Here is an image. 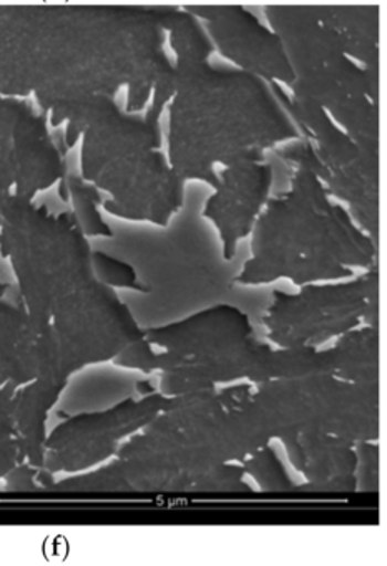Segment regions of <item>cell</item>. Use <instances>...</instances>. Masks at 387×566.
<instances>
[{
  "label": "cell",
  "mask_w": 387,
  "mask_h": 566,
  "mask_svg": "<svg viewBox=\"0 0 387 566\" xmlns=\"http://www.w3.org/2000/svg\"><path fill=\"white\" fill-rule=\"evenodd\" d=\"M175 6H0V94L45 114L127 88V111L164 115L175 91Z\"/></svg>",
  "instance_id": "obj_1"
},
{
  "label": "cell",
  "mask_w": 387,
  "mask_h": 566,
  "mask_svg": "<svg viewBox=\"0 0 387 566\" xmlns=\"http://www.w3.org/2000/svg\"><path fill=\"white\" fill-rule=\"evenodd\" d=\"M170 51L175 91L167 157L181 184L203 181L215 190L217 165L264 160L268 150L301 137L270 84L241 69L210 64V39H185Z\"/></svg>",
  "instance_id": "obj_2"
},
{
  "label": "cell",
  "mask_w": 387,
  "mask_h": 566,
  "mask_svg": "<svg viewBox=\"0 0 387 566\" xmlns=\"http://www.w3.org/2000/svg\"><path fill=\"white\" fill-rule=\"evenodd\" d=\"M65 124V148L81 142V177L108 193L102 207L122 220L168 227L185 205V187L161 150V118L122 111L115 97L92 95L49 112Z\"/></svg>",
  "instance_id": "obj_3"
},
{
  "label": "cell",
  "mask_w": 387,
  "mask_h": 566,
  "mask_svg": "<svg viewBox=\"0 0 387 566\" xmlns=\"http://www.w3.org/2000/svg\"><path fill=\"white\" fill-rule=\"evenodd\" d=\"M253 256L237 284H270L280 277L294 286L356 276L353 268L379 263V248L333 203L320 178L296 167L286 193L268 198L251 231Z\"/></svg>",
  "instance_id": "obj_4"
},
{
  "label": "cell",
  "mask_w": 387,
  "mask_h": 566,
  "mask_svg": "<svg viewBox=\"0 0 387 566\" xmlns=\"http://www.w3.org/2000/svg\"><path fill=\"white\" fill-rule=\"evenodd\" d=\"M264 14L293 67L287 91L320 105L357 144L380 151V72L353 61L313 6H268Z\"/></svg>",
  "instance_id": "obj_5"
},
{
  "label": "cell",
  "mask_w": 387,
  "mask_h": 566,
  "mask_svg": "<svg viewBox=\"0 0 387 566\" xmlns=\"http://www.w3.org/2000/svg\"><path fill=\"white\" fill-rule=\"evenodd\" d=\"M91 243L74 211L54 214L12 195L0 218V254L11 261L19 294L35 331L52 324V306L94 273Z\"/></svg>",
  "instance_id": "obj_6"
},
{
  "label": "cell",
  "mask_w": 387,
  "mask_h": 566,
  "mask_svg": "<svg viewBox=\"0 0 387 566\" xmlns=\"http://www.w3.org/2000/svg\"><path fill=\"white\" fill-rule=\"evenodd\" d=\"M270 85L301 134L278 157L313 171L330 197L349 205L351 218L379 248L380 151L353 140L320 105Z\"/></svg>",
  "instance_id": "obj_7"
},
{
  "label": "cell",
  "mask_w": 387,
  "mask_h": 566,
  "mask_svg": "<svg viewBox=\"0 0 387 566\" xmlns=\"http://www.w3.org/2000/svg\"><path fill=\"white\" fill-rule=\"evenodd\" d=\"M379 263L349 283L304 284L300 294L273 291L274 303L261 323L280 347L320 346L354 327L379 329Z\"/></svg>",
  "instance_id": "obj_8"
},
{
  "label": "cell",
  "mask_w": 387,
  "mask_h": 566,
  "mask_svg": "<svg viewBox=\"0 0 387 566\" xmlns=\"http://www.w3.org/2000/svg\"><path fill=\"white\" fill-rule=\"evenodd\" d=\"M52 326L61 370L69 379L92 364L114 360L122 350L145 339L130 307L122 303L114 287L95 276V271L55 301Z\"/></svg>",
  "instance_id": "obj_9"
},
{
  "label": "cell",
  "mask_w": 387,
  "mask_h": 566,
  "mask_svg": "<svg viewBox=\"0 0 387 566\" xmlns=\"http://www.w3.org/2000/svg\"><path fill=\"white\" fill-rule=\"evenodd\" d=\"M67 174L65 150L52 137L48 114L25 98L0 94V218L12 195L35 200Z\"/></svg>",
  "instance_id": "obj_10"
},
{
  "label": "cell",
  "mask_w": 387,
  "mask_h": 566,
  "mask_svg": "<svg viewBox=\"0 0 387 566\" xmlns=\"http://www.w3.org/2000/svg\"><path fill=\"white\" fill-rule=\"evenodd\" d=\"M185 9L201 22L213 48L237 69L266 84H293V67L280 35L243 6L198 4Z\"/></svg>",
  "instance_id": "obj_11"
},
{
  "label": "cell",
  "mask_w": 387,
  "mask_h": 566,
  "mask_svg": "<svg viewBox=\"0 0 387 566\" xmlns=\"http://www.w3.org/2000/svg\"><path fill=\"white\" fill-rule=\"evenodd\" d=\"M144 334L150 346L167 350L155 354L154 370L207 364L254 339L250 317L230 304H218L180 323L150 327Z\"/></svg>",
  "instance_id": "obj_12"
},
{
  "label": "cell",
  "mask_w": 387,
  "mask_h": 566,
  "mask_svg": "<svg viewBox=\"0 0 387 566\" xmlns=\"http://www.w3.org/2000/svg\"><path fill=\"white\" fill-rule=\"evenodd\" d=\"M218 177L220 185L208 198L203 217L217 227L224 260L231 261L237 256L238 243L250 237L270 198L273 168L266 160H244L224 167Z\"/></svg>",
  "instance_id": "obj_13"
},
{
  "label": "cell",
  "mask_w": 387,
  "mask_h": 566,
  "mask_svg": "<svg viewBox=\"0 0 387 566\" xmlns=\"http://www.w3.org/2000/svg\"><path fill=\"white\" fill-rule=\"evenodd\" d=\"M67 386L69 379L59 367H44L32 382L15 390L14 420L19 443L25 462L38 469H44L49 413Z\"/></svg>",
  "instance_id": "obj_14"
},
{
  "label": "cell",
  "mask_w": 387,
  "mask_h": 566,
  "mask_svg": "<svg viewBox=\"0 0 387 566\" xmlns=\"http://www.w3.org/2000/svg\"><path fill=\"white\" fill-rule=\"evenodd\" d=\"M347 55L367 71L380 72L379 6H313Z\"/></svg>",
  "instance_id": "obj_15"
},
{
  "label": "cell",
  "mask_w": 387,
  "mask_h": 566,
  "mask_svg": "<svg viewBox=\"0 0 387 566\" xmlns=\"http://www.w3.org/2000/svg\"><path fill=\"white\" fill-rule=\"evenodd\" d=\"M39 333L24 303L0 300V370L15 387L32 382L39 374Z\"/></svg>",
  "instance_id": "obj_16"
},
{
  "label": "cell",
  "mask_w": 387,
  "mask_h": 566,
  "mask_svg": "<svg viewBox=\"0 0 387 566\" xmlns=\"http://www.w3.org/2000/svg\"><path fill=\"white\" fill-rule=\"evenodd\" d=\"M59 191H61L62 200H72V203H74V210L72 211H74L85 237H114V231L105 223L101 211H98L104 198H102L101 190L95 185L88 184L79 175L67 174Z\"/></svg>",
  "instance_id": "obj_17"
},
{
  "label": "cell",
  "mask_w": 387,
  "mask_h": 566,
  "mask_svg": "<svg viewBox=\"0 0 387 566\" xmlns=\"http://www.w3.org/2000/svg\"><path fill=\"white\" fill-rule=\"evenodd\" d=\"M19 387L8 382L0 390V480L18 463L25 462L14 420V394Z\"/></svg>",
  "instance_id": "obj_18"
},
{
  "label": "cell",
  "mask_w": 387,
  "mask_h": 566,
  "mask_svg": "<svg viewBox=\"0 0 387 566\" xmlns=\"http://www.w3.org/2000/svg\"><path fill=\"white\" fill-rule=\"evenodd\" d=\"M240 463L247 469L248 475L253 476L263 490H286V492H290V490L296 489L270 443L254 452L253 455L247 457Z\"/></svg>",
  "instance_id": "obj_19"
},
{
  "label": "cell",
  "mask_w": 387,
  "mask_h": 566,
  "mask_svg": "<svg viewBox=\"0 0 387 566\" xmlns=\"http://www.w3.org/2000/svg\"><path fill=\"white\" fill-rule=\"evenodd\" d=\"M92 263H94L95 276L108 286L128 287V290L142 291V293L150 291V287L138 281L137 273L130 264L122 263L101 251L92 253Z\"/></svg>",
  "instance_id": "obj_20"
},
{
  "label": "cell",
  "mask_w": 387,
  "mask_h": 566,
  "mask_svg": "<svg viewBox=\"0 0 387 566\" xmlns=\"http://www.w3.org/2000/svg\"><path fill=\"white\" fill-rule=\"evenodd\" d=\"M356 452V490L363 492H377L379 490V447L370 443L369 440H357L354 442Z\"/></svg>",
  "instance_id": "obj_21"
},
{
  "label": "cell",
  "mask_w": 387,
  "mask_h": 566,
  "mask_svg": "<svg viewBox=\"0 0 387 566\" xmlns=\"http://www.w3.org/2000/svg\"><path fill=\"white\" fill-rule=\"evenodd\" d=\"M38 467L31 465L29 462L18 463L8 475L4 476L6 490L9 492H34L42 490L41 483L38 482Z\"/></svg>",
  "instance_id": "obj_22"
},
{
  "label": "cell",
  "mask_w": 387,
  "mask_h": 566,
  "mask_svg": "<svg viewBox=\"0 0 387 566\" xmlns=\"http://www.w3.org/2000/svg\"><path fill=\"white\" fill-rule=\"evenodd\" d=\"M9 290H12V284L0 283V300H2V297L8 296Z\"/></svg>",
  "instance_id": "obj_23"
},
{
  "label": "cell",
  "mask_w": 387,
  "mask_h": 566,
  "mask_svg": "<svg viewBox=\"0 0 387 566\" xmlns=\"http://www.w3.org/2000/svg\"><path fill=\"white\" fill-rule=\"evenodd\" d=\"M6 384H8V379H6L4 374H2V370H0V390H2V387H4Z\"/></svg>",
  "instance_id": "obj_24"
}]
</instances>
